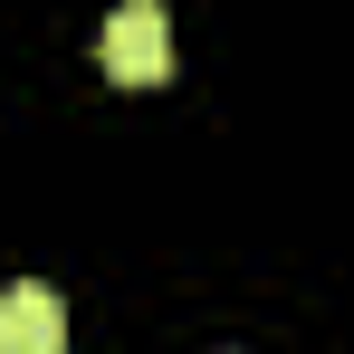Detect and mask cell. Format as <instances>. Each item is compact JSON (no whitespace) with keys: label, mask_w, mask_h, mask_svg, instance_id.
I'll return each instance as SVG.
<instances>
[{"label":"cell","mask_w":354,"mask_h":354,"mask_svg":"<svg viewBox=\"0 0 354 354\" xmlns=\"http://www.w3.org/2000/svg\"><path fill=\"white\" fill-rule=\"evenodd\" d=\"M58 345H67V306H58V288H39V278L0 288V354H58Z\"/></svg>","instance_id":"cell-2"},{"label":"cell","mask_w":354,"mask_h":354,"mask_svg":"<svg viewBox=\"0 0 354 354\" xmlns=\"http://www.w3.org/2000/svg\"><path fill=\"white\" fill-rule=\"evenodd\" d=\"M106 77L115 86H163L173 77V19L153 0H134V10L106 19Z\"/></svg>","instance_id":"cell-1"}]
</instances>
